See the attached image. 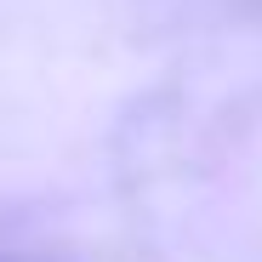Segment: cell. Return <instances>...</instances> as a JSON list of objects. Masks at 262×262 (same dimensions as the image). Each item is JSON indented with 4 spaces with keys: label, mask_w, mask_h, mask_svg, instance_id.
<instances>
[]
</instances>
